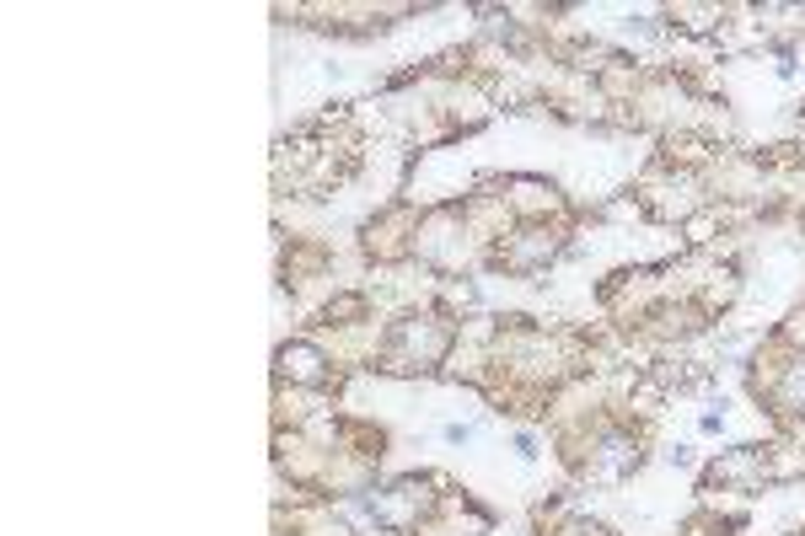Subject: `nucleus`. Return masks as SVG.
I'll return each mask as SVG.
<instances>
[{"instance_id":"nucleus-8","label":"nucleus","mask_w":805,"mask_h":536,"mask_svg":"<svg viewBox=\"0 0 805 536\" xmlns=\"http://www.w3.org/2000/svg\"><path fill=\"white\" fill-rule=\"evenodd\" d=\"M355 311H366V306H360V300H334V306H328V322H334V317H355Z\"/></svg>"},{"instance_id":"nucleus-7","label":"nucleus","mask_w":805,"mask_h":536,"mask_svg":"<svg viewBox=\"0 0 805 536\" xmlns=\"http://www.w3.org/2000/svg\"><path fill=\"white\" fill-rule=\"evenodd\" d=\"M784 403H789V408H805V359H795L789 376H784Z\"/></svg>"},{"instance_id":"nucleus-1","label":"nucleus","mask_w":805,"mask_h":536,"mask_svg":"<svg viewBox=\"0 0 805 536\" xmlns=\"http://www.w3.org/2000/svg\"><path fill=\"white\" fill-rule=\"evenodd\" d=\"M446 344H451V338H446V328H440V322H430V317H408V322H398V328H392V355H398V349H408L419 365H435V359L446 355Z\"/></svg>"},{"instance_id":"nucleus-4","label":"nucleus","mask_w":805,"mask_h":536,"mask_svg":"<svg viewBox=\"0 0 805 536\" xmlns=\"http://www.w3.org/2000/svg\"><path fill=\"white\" fill-rule=\"evenodd\" d=\"M558 252V241L548 231H521V237L510 241V247H499V264L516 268V274H531V268H543L548 258Z\"/></svg>"},{"instance_id":"nucleus-2","label":"nucleus","mask_w":805,"mask_h":536,"mask_svg":"<svg viewBox=\"0 0 805 536\" xmlns=\"http://www.w3.org/2000/svg\"><path fill=\"white\" fill-rule=\"evenodd\" d=\"M419 505H425V488H419V477H408V483H398V488H387V494L366 499V509H371L381 526H408Z\"/></svg>"},{"instance_id":"nucleus-6","label":"nucleus","mask_w":805,"mask_h":536,"mask_svg":"<svg viewBox=\"0 0 805 536\" xmlns=\"http://www.w3.org/2000/svg\"><path fill=\"white\" fill-rule=\"evenodd\" d=\"M757 477H763V456L757 450H731L714 467V483H757Z\"/></svg>"},{"instance_id":"nucleus-3","label":"nucleus","mask_w":805,"mask_h":536,"mask_svg":"<svg viewBox=\"0 0 805 536\" xmlns=\"http://www.w3.org/2000/svg\"><path fill=\"white\" fill-rule=\"evenodd\" d=\"M275 359H279V376L296 381V387H322V381H328V359H322V349H311V344H285Z\"/></svg>"},{"instance_id":"nucleus-5","label":"nucleus","mask_w":805,"mask_h":536,"mask_svg":"<svg viewBox=\"0 0 805 536\" xmlns=\"http://www.w3.org/2000/svg\"><path fill=\"white\" fill-rule=\"evenodd\" d=\"M639 467V446L628 440V435H607L602 440V450H596V473L602 477H623Z\"/></svg>"}]
</instances>
